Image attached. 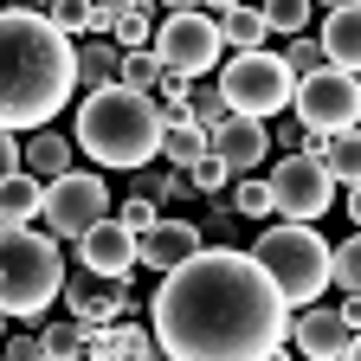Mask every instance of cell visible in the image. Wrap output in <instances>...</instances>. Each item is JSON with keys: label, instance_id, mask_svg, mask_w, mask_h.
<instances>
[{"label": "cell", "instance_id": "5b68a950", "mask_svg": "<svg viewBox=\"0 0 361 361\" xmlns=\"http://www.w3.org/2000/svg\"><path fill=\"white\" fill-rule=\"evenodd\" d=\"M252 258L264 264V278L284 290L290 310L316 303V290L329 284V245L316 233V219H278L252 239Z\"/></svg>", "mask_w": 361, "mask_h": 361}, {"label": "cell", "instance_id": "4fadbf2b", "mask_svg": "<svg viewBox=\"0 0 361 361\" xmlns=\"http://www.w3.org/2000/svg\"><path fill=\"white\" fill-rule=\"evenodd\" d=\"M200 245H207V233H200L194 219H155L149 233L135 239V264H149L155 278H161V271H174L180 258H194Z\"/></svg>", "mask_w": 361, "mask_h": 361}, {"label": "cell", "instance_id": "4316f807", "mask_svg": "<svg viewBox=\"0 0 361 361\" xmlns=\"http://www.w3.org/2000/svg\"><path fill=\"white\" fill-rule=\"evenodd\" d=\"M329 284L361 290V233H355V239H342V245L329 252Z\"/></svg>", "mask_w": 361, "mask_h": 361}, {"label": "cell", "instance_id": "8992f818", "mask_svg": "<svg viewBox=\"0 0 361 361\" xmlns=\"http://www.w3.org/2000/svg\"><path fill=\"white\" fill-rule=\"evenodd\" d=\"M219 90H226V110H233V116H258V123H271V116L290 110L297 78H290V65H284L278 52L252 45V52H233V59H226Z\"/></svg>", "mask_w": 361, "mask_h": 361}, {"label": "cell", "instance_id": "f35d334b", "mask_svg": "<svg viewBox=\"0 0 361 361\" xmlns=\"http://www.w3.org/2000/svg\"><path fill=\"white\" fill-rule=\"evenodd\" d=\"M20 168V142H13V129H0V174H13Z\"/></svg>", "mask_w": 361, "mask_h": 361}, {"label": "cell", "instance_id": "484cf974", "mask_svg": "<svg viewBox=\"0 0 361 361\" xmlns=\"http://www.w3.org/2000/svg\"><path fill=\"white\" fill-rule=\"evenodd\" d=\"M39 336H45V361H78L90 323H78V316H71V323H52V329H39Z\"/></svg>", "mask_w": 361, "mask_h": 361}, {"label": "cell", "instance_id": "7c38bea8", "mask_svg": "<svg viewBox=\"0 0 361 361\" xmlns=\"http://www.w3.org/2000/svg\"><path fill=\"white\" fill-rule=\"evenodd\" d=\"M207 149L233 168V174H252V168H264V149H271V129L258 123V116H226V123H213L207 129Z\"/></svg>", "mask_w": 361, "mask_h": 361}, {"label": "cell", "instance_id": "ac0fdd59", "mask_svg": "<svg viewBox=\"0 0 361 361\" xmlns=\"http://www.w3.org/2000/svg\"><path fill=\"white\" fill-rule=\"evenodd\" d=\"M123 71V45L116 39H84L78 45V90H104Z\"/></svg>", "mask_w": 361, "mask_h": 361}, {"label": "cell", "instance_id": "d6a6232c", "mask_svg": "<svg viewBox=\"0 0 361 361\" xmlns=\"http://www.w3.org/2000/svg\"><path fill=\"white\" fill-rule=\"evenodd\" d=\"M233 213L264 219V213H271V180H239V188H233Z\"/></svg>", "mask_w": 361, "mask_h": 361}, {"label": "cell", "instance_id": "6da1fadb", "mask_svg": "<svg viewBox=\"0 0 361 361\" xmlns=\"http://www.w3.org/2000/svg\"><path fill=\"white\" fill-rule=\"evenodd\" d=\"M155 355L168 361H271L290 342V303L264 264L233 245H200L155 284Z\"/></svg>", "mask_w": 361, "mask_h": 361}, {"label": "cell", "instance_id": "f1b7e54d", "mask_svg": "<svg viewBox=\"0 0 361 361\" xmlns=\"http://www.w3.org/2000/svg\"><path fill=\"white\" fill-rule=\"evenodd\" d=\"M45 20L71 39H90V0H45Z\"/></svg>", "mask_w": 361, "mask_h": 361}, {"label": "cell", "instance_id": "7402d4cb", "mask_svg": "<svg viewBox=\"0 0 361 361\" xmlns=\"http://www.w3.org/2000/svg\"><path fill=\"white\" fill-rule=\"evenodd\" d=\"M264 32H271V26H264V13H258V7H245V0L219 13V39L233 45V52H252V45H264Z\"/></svg>", "mask_w": 361, "mask_h": 361}, {"label": "cell", "instance_id": "d590c367", "mask_svg": "<svg viewBox=\"0 0 361 361\" xmlns=\"http://www.w3.org/2000/svg\"><path fill=\"white\" fill-rule=\"evenodd\" d=\"M7 361H45V336H7Z\"/></svg>", "mask_w": 361, "mask_h": 361}, {"label": "cell", "instance_id": "7dc6e473", "mask_svg": "<svg viewBox=\"0 0 361 361\" xmlns=\"http://www.w3.org/2000/svg\"><path fill=\"white\" fill-rule=\"evenodd\" d=\"M310 7H342V0H310Z\"/></svg>", "mask_w": 361, "mask_h": 361}, {"label": "cell", "instance_id": "1f68e13d", "mask_svg": "<svg viewBox=\"0 0 361 361\" xmlns=\"http://www.w3.org/2000/svg\"><path fill=\"white\" fill-rule=\"evenodd\" d=\"M290 78H310L316 65H323V39H310V32H290V52H284Z\"/></svg>", "mask_w": 361, "mask_h": 361}, {"label": "cell", "instance_id": "b9f144b4", "mask_svg": "<svg viewBox=\"0 0 361 361\" xmlns=\"http://www.w3.org/2000/svg\"><path fill=\"white\" fill-rule=\"evenodd\" d=\"M348 213H355V226H361V180L348 188Z\"/></svg>", "mask_w": 361, "mask_h": 361}, {"label": "cell", "instance_id": "30bf717a", "mask_svg": "<svg viewBox=\"0 0 361 361\" xmlns=\"http://www.w3.org/2000/svg\"><path fill=\"white\" fill-rule=\"evenodd\" d=\"M329 207H336V180L310 149H290L271 168V213L278 219H323Z\"/></svg>", "mask_w": 361, "mask_h": 361}, {"label": "cell", "instance_id": "cb8c5ba5", "mask_svg": "<svg viewBox=\"0 0 361 361\" xmlns=\"http://www.w3.org/2000/svg\"><path fill=\"white\" fill-rule=\"evenodd\" d=\"M161 59H155V45H135V52H123V71H116V84H129V90H149L155 97V84H161Z\"/></svg>", "mask_w": 361, "mask_h": 361}, {"label": "cell", "instance_id": "8fae6325", "mask_svg": "<svg viewBox=\"0 0 361 361\" xmlns=\"http://www.w3.org/2000/svg\"><path fill=\"white\" fill-rule=\"evenodd\" d=\"M65 303L78 323H110V316L135 310V290L123 278H104V271H65Z\"/></svg>", "mask_w": 361, "mask_h": 361}, {"label": "cell", "instance_id": "c3c4849f", "mask_svg": "<svg viewBox=\"0 0 361 361\" xmlns=\"http://www.w3.org/2000/svg\"><path fill=\"white\" fill-rule=\"evenodd\" d=\"M0 336H7V310H0Z\"/></svg>", "mask_w": 361, "mask_h": 361}, {"label": "cell", "instance_id": "277c9868", "mask_svg": "<svg viewBox=\"0 0 361 361\" xmlns=\"http://www.w3.org/2000/svg\"><path fill=\"white\" fill-rule=\"evenodd\" d=\"M65 290V252L52 233H26V226H0V310L39 323L52 297Z\"/></svg>", "mask_w": 361, "mask_h": 361}, {"label": "cell", "instance_id": "7a4b0ae2", "mask_svg": "<svg viewBox=\"0 0 361 361\" xmlns=\"http://www.w3.org/2000/svg\"><path fill=\"white\" fill-rule=\"evenodd\" d=\"M78 97V45L45 13H0V129H45Z\"/></svg>", "mask_w": 361, "mask_h": 361}, {"label": "cell", "instance_id": "d4e9b609", "mask_svg": "<svg viewBox=\"0 0 361 361\" xmlns=\"http://www.w3.org/2000/svg\"><path fill=\"white\" fill-rule=\"evenodd\" d=\"M110 39L123 45V52H135V45H149V39H155V7H149V0H135L129 13H116Z\"/></svg>", "mask_w": 361, "mask_h": 361}, {"label": "cell", "instance_id": "60d3db41", "mask_svg": "<svg viewBox=\"0 0 361 361\" xmlns=\"http://www.w3.org/2000/svg\"><path fill=\"white\" fill-rule=\"evenodd\" d=\"M90 7H97V13H110V20H116V13H129V7H135V0H90Z\"/></svg>", "mask_w": 361, "mask_h": 361}, {"label": "cell", "instance_id": "ee69618b", "mask_svg": "<svg viewBox=\"0 0 361 361\" xmlns=\"http://www.w3.org/2000/svg\"><path fill=\"white\" fill-rule=\"evenodd\" d=\"M7 7H20V13H45V0H7Z\"/></svg>", "mask_w": 361, "mask_h": 361}, {"label": "cell", "instance_id": "ba28073f", "mask_svg": "<svg viewBox=\"0 0 361 361\" xmlns=\"http://www.w3.org/2000/svg\"><path fill=\"white\" fill-rule=\"evenodd\" d=\"M149 45H155V59H161L168 71L200 78V71H213L219 52H226V39H219V13H207V7H180V13H168V20L155 26Z\"/></svg>", "mask_w": 361, "mask_h": 361}, {"label": "cell", "instance_id": "bcb514c9", "mask_svg": "<svg viewBox=\"0 0 361 361\" xmlns=\"http://www.w3.org/2000/svg\"><path fill=\"white\" fill-rule=\"evenodd\" d=\"M348 361H361V329H355V342H348Z\"/></svg>", "mask_w": 361, "mask_h": 361}, {"label": "cell", "instance_id": "44dd1931", "mask_svg": "<svg viewBox=\"0 0 361 361\" xmlns=\"http://www.w3.org/2000/svg\"><path fill=\"white\" fill-rule=\"evenodd\" d=\"M161 155H168L174 168L200 161V155H207V129H200L194 116H174V123H161Z\"/></svg>", "mask_w": 361, "mask_h": 361}, {"label": "cell", "instance_id": "f546056e", "mask_svg": "<svg viewBox=\"0 0 361 361\" xmlns=\"http://www.w3.org/2000/svg\"><path fill=\"white\" fill-rule=\"evenodd\" d=\"M188 110H194V123H200V129H213V123H226V116H233V110H226V90H219V84L188 90Z\"/></svg>", "mask_w": 361, "mask_h": 361}, {"label": "cell", "instance_id": "e0dca14e", "mask_svg": "<svg viewBox=\"0 0 361 361\" xmlns=\"http://www.w3.org/2000/svg\"><path fill=\"white\" fill-rule=\"evenodd\" d=\"M39 200H45V180H39L32 168L0 174V226H26V219H39Z\"/></svg>", "mask_w": 361, "mask_h": 361}, {"label": "cell", "instance_id": "52a82bcc", "mask_svg": "<svg viewBox=\"0 0 361 361\" xmlns=\"http://www.w3.org/2000/svg\"><path fill=\"white\" fill-rule=\"evenodd\" d=\"M303 135H336L361 123V78L336 71V65H316L310 78H297V97H290Z\"/></svg>", "mask_w": 361, "mask_h": 361}, {"label": "cell", "instance_id": "9a60e30c", "mask_svg": "<svg viewBox=\"0 0 361 361\" xmlns=\"http://www.w3.org/2000/svg\"><path fill=\"white\" fill-rule=\"evenodd\" d=\"M348 342H355V329L342 323V310H303L290 323V348L303 361H348Z\"/></svg>", "mask_w": 361, "mask_h": 361}, {"label": "cell", "instance_id": "4dcf8cb0", "mask_svg": "<svg viewBox=\"0 0 361 361\" xmlns=\"http://www.w3.org/2000/svg\"><path fill=\"white\" fill-rule=\"evenodd\" d=\"M188 180H194V194H207V200H213V194L226 188V180H233V168H226V161H219V155L207 149L200 161H188Z\"/></svg>", "mask_w": 361, "mask_h": 361}, {"label": "cell", "instance_id": "3957f363", "mask_svg": "<svg viewBox=\"0 0 361 361\" xmlns=\"http://www.w3.org/2000/svg\"><path fill=\"white\" fill-rule=\"evenodd\" d=\"M78 149L104 168H149L161 155V110L149 90L104 84L78 104Z\"/></svg>", "mask_w": 361, "mask_h": 361}, {"label": "cell", "instance_id": "74e56055", "mask_svg": "<svg viewBox=\"0 0 361 361\" xmlns=\"http://www.w3.org/2000/svg\"><path fill=\"white\" fill-rule=\"evenodd\" d=\"M200 233H213V239H226V233H233V207H213V213H207V226H200Z\"/></svg>", "mask_w": 361, "mask_h": 361}, {"label": "cell", "instance_id": "ab89813d", "mask_svg": "<svg viewBox=\"0 0 361 361\" xmlns=\"http://www.w3.org/2000/svg\"><path fill=\"white\" fill-rule=\"evenodd\" d=\"M342 323H348V329H361V290H348V297H342Z\"/></svg>", "mask_w": 361, "mask_h": 361}, {"label": "cell", "instance_id": "836d02e7", "mask_svg": "<svg viewBox=\"0 0 361 361\" xmlns=\"http://www.w3.org/2000/svg\"><path fill=\"white\" fill-rule=\"evenodd\" d=\"M116 355H135V361H149L155 355V329H135V323H116Z\"/></svg>", "mask_w": 361, "mask_h": 361}, {"label": "cell", "instance_id": "5bb4252c", "mask_svg": "<svg viewBox=\"0 0 361 361\" xmlns=\"http://www.w3.org/2000/svg\"><path fill=\"white\" fill-rule=\"evenodd\" d=\"M78 264H84V271H104V278H129V264H135V233H129L123 219L104 213V219L78 239Z\"/></svg>", "mask_w": 361, "mask_h": 361}, {"label": "cell", "instance_id": "8d00e7d4", "mask_svg": "<svg viewBox=\"0 0 361 361\" xmlns=\"http://www.w3.org/2000/svg\"><path fill=\"white\" fill-rule=\"evenodd\" d=\"M155 90H161V104H188L194 78H188V71H161V84H155Z\"/></svg>", "mask_w": 361, "mask_h": 361}, {"label": "cell", "instance_id": "d6986e66", "mask_svg": "<svg viewBox=\"0 0 361 361\" xmlns=\"http://www.w3.org/2000/svg\"><path fill=\"white\" fill-rule=\"evenodd\" d=\"M20 168H32L39 180H52V174L71 168V142H65L59 129H32V135H26V149H20Z\"/></svg>", "mask_w": 361, "mask_h": 361}, {"label": "cell", "instance_id": "f6af8a7d", "mask_svg": "<svg viewBox=\"0 0 361 361\" xmlns=\"http://www.w3.org/2000/svg\"><path fill=\"white\" fill-rule=\"evenodd\" d=\"M200 7H207V13H226V7H239V0H200Z\"/></svg>", "mask_w": 361, "mask_h": 361}, {"label": "cell", "instance_id": "7bdbcfd3", "mask_svg": "<svg viewBox=\"0 0 361 361\" xmlns=\"http://www.w3.org/2000/svg\"><path fill=\"white\" fill-rule=\"evenodd\" d=\"M161 13H180V7H200V0H155Z\"/></svg>", "mask_w": 361, "mask_h": 361}, {"label": "cell", "instance_id": "ffe728a7", "mask_svg": "<svg viewBox=\"0 0 361 361\" xmlns=\"http://www.w3.org/2000/svg\"><path fill=\"white\" fill-rule=\"evenodd\" d=\"M316 161L329 168V180H342V188H355L361 180V129H336L323 149H316Z\"/></svg>", "mask_w": 361, "mask_h": 361}, {"label": "cell", "instance_id": "83f0119b", "mask_svg": "<svg viewBox=\"0 0 361 361\" xmlns=\"http://www.w3.org/2000/svg\"><path fill=\"white\" fill-rule=\"evenodd\" d=\"M258 13L271 32H310V0H264Z\"/></svg>", "mask_w": 361, "mask_h": 361}, {"label": "cell", "instance_id": "9c48e42d", "mask_svg": "<svg viewBox=\"0 0 361 361\" xmlns=\"http://www.w3.org/2000/svg\"><path fill=\"white\" fill-rule=\"evenodd\" d=\"M104 213H110V188H104L97 174L65 168V174H52V180H45L39 219H45V233H52V239H84Z\"/></svg>", "mask_w": 361, "mask_h": 361}, {"label": "cell", "instance_id": "2e32d148", "mask_svg": "<svg viewBox=\"0 0 361 361\" xmlns=\"http://www.w3.org/2000/svg\"><path fill=\"white\" fill-rule=\"evenodd\" d=\"M323 65L361 78V0H342V7H329V20H323Z\"/></svg>", "mask_w": 361, "mask_h": 361}, {"label": "cell", "instance_id": "603a6c76", "mask_svg": "<svg viewBox=\"0 0 361 361\" xmlns=\"http://www.w3.org/2000/svg\"><path fill=\"white\" fill-rule=\"evenodd\" d=\"M135 194L142 200H155V207H168V200H188L194 194V180H188V168H161V174H135Z\"/></svg>", "mask_w": 361, "mask_h": 361}, {"label": "cell", "instance_id": "e575fe53", "mask_svg": "<svg viewBox=\"0 0 361 361\" xmlns=\"http://www.w3.org/2000/svg\"><path fill=\"white\" fill-rule=\"evenodd\" d=\"M116 219H123V226H129V233H135V239H142V233H149V226H155V219H161V207H155V200H142V194H129V200H123V213H116Z\"/></svg>", "mask_w": 361, "mask_h": 361}]
</instances>
